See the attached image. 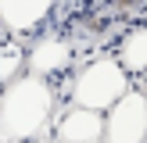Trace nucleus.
Listing matches in <instances>:
<instances>
[{"label": "nucleus", "mask_w": 147, "mask_h": 143, "mask_svg": "<svg viewBox=\"0 0 147 143\" xmlns=\"http://www.w3.org/2000/svg\"><path fill=\"white\" fill-rule=\"evenodd\" d=\"M100 136H104V111L79 104L65 111L54 129V143H100Z\"/></svg>", "instance_id": "nucleus-4"}, {"label": "nucleus", "mask_w": 147, "mask_h": 143, "mask_svg": "<svg viewBox=\"0 0 147 143\" xmlns=\"http://www.w3.org/2000/svg\"><path fill=\"white\" fill-rule=\"evenodd\" d=\"M57 0H0V25L11 36H29L50 18Z\"/></svg>", "instance_id": "nucleus-5"}, {"label": "nucleus", "mask_w": 147, "mask_h": 143, "mask_svg": "<svg viewBox=\"0 0 147 143\" xmlns=\"http://www.w3.org/2000/svg\"><path fill=\"white\" fill-rule=\"evenodd\" d=\"M115 61L126 68V75H144L147 72V25L129 29V32L119 39Z\"/></svg>", "instance_id": "nucleus-7"}, {"label": "nucleus", "mask_w": 147, "mask_h": 143, "mask_svg": "<svg viewBox=\"0 0 147 143\" xmlns=\"http://www.w3.org/2000/svg\"><path fill=\"white\" fill-rule=\"evenodd\" d=\"M22 143H54V140H47V132H43V136H32V140H22Z\"/></svg>", "instance_id": "nucleus-9"}, {"label": "nucleus", "mask_w": 147, "mask_h": 143, "mask_svg": "<svg viewBox=\"0 0 147 143\" xmlns=\"http://www.w3.org/2000/svg\"><path fill=\"white\" fill-rule=\"evenodd\" d=\"M18 68H22V47L7 43V47L0 50V82H11V79L18 75Z\"/></svg>", "instance_id": "nucleus-8"}, {"label": "nucleus", "mask_w": 147, "mask_h": 143, "mask_svg": "<svg viewBox=\"0 0 147 143\" xmlns=\"http://www.w3.org/2000/svg\"><path fill=\"white\" fill-rule=\"evenodd\" d=\"M129 75L115 57H93L76 79H72V100L79 107H93V111H108L122 93L129 90Z\"/></svg>", "instance_id": "nucleus-2"}, {"label": "nucleus", "mask_w": 147, "mask_h": 143, "mask_svg": "<svg viewBox=\"0 0 147 143\" xmlns=\"http://www.w3.org/2000/svg\"><path fill=\"white\" fill-rule=\"evenodd\" d=\"M54 118V90L40 75H14L0 90V143L43 136Z\"/></svg>", "instance_id": "nucleus-1"}, {"label": "nucleus", "mask_w": 147, "mask_h": 143, "mask_svg": "<svg viewBox=\"0 0 147 143\" xmlns=\"http://www.w3.org/2000/svg\"><path fill=\"white\" fill-rule=\"evenodd\" d=\"M140 93H144V100H147V79H144V90H140Z\"/></svg>", "instance_id": "nucleus-10"}, {"label": "nucleus", "mask_w": 147, "mask_h": 143, "mask_svg": "<svg viewBox=\"0 0 147 143\" xmlns=\"http://www.w3.org/2000/svg\"><path fill=\"white\" fill-rule=\"evenodd\" d=\"M100 143H147V100L140 90L129 86L108 107Z\"/></svg>", "instance_id": "nucleus-3"}, {"label": "nucleus", "mask_w": 147, "mask_h": 143, "mask_svg": "<svg viewBox=\"0 0 147 143\" xmlns=\"http://www.w3.org/2000/svg\"><path fill=\"white\" fill-rule=\"evenodd\" d=\"M29 61V75H40V79H50V75H61L65 68L72 64V47L68 39H61L57 32H47L32 43V50L25 54Z\"/></svg>", "instance_id": "nucleus-6"}]
</instances>
